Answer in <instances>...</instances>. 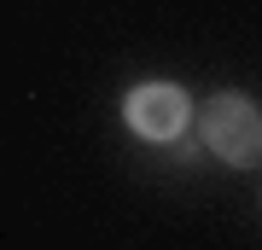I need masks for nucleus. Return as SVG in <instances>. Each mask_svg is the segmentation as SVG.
<instances>
[{"label":"nucleus","mask_w":262,"mask_h":250,"mask_svg":"<svg viewBox=\"0 0 262 250\" xmlns=\"http://www.w3.org/2000/svg\"><path fill=\"white\" fill-rule=\"evenodd\" d=\"M198 134L227 169H256L262 163V111L245 93H210L198 111Z\"/></svg>","instance_id":"f257e3e1"},{"label":"nucleus","mask_w":262,"mask_h":250,"mask_svg":"<svg viewBox=\"0 0 262 250\" xmlns=\"http://www.w3.org/2000/svg\"><path fill=\"white\" fill-rule=\"evenodd\" d=\"M122 122L140 140H151V146H169L192 122V93L175 82H140V87L122 93Z\"/></svg>","instance_id":"f03ea898"}]
</instances>
